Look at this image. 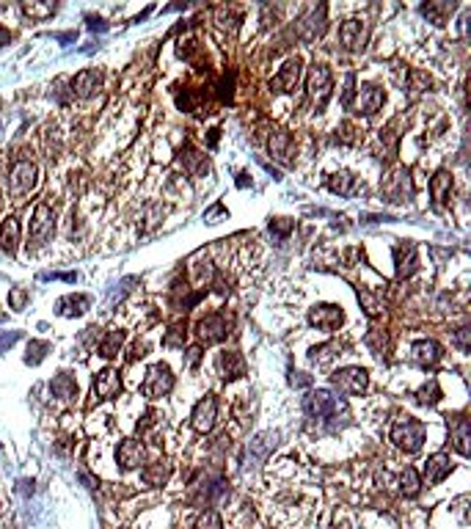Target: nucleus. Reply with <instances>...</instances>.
Here are the masks:
<instances>
[{
    "label": "nucleus",
    "mask_w": 471,
    "mask_h": 529,
    "mask_svg": "<svg viewBox=\"0 0 471 529\" xmlns=\"http://www.w3.org/2000/svg\"><path fill=\"white\" fill-rule=\"evenodd\" d=\"M303 411H306V416L309 419H331V427H339V416L342 419H347L350 414H347V405L339 400V397H334L331 392H325V389H317V392H311L306 400H303Z\"/></svg>",
    "instance_id": "1"
},
{
    "label": "nucleus",
    "mask_w": 471,
    "mask_h": 529,
    "mask_svg": "<svg viewBox=\"0 0 471 529\" xmlns=\"http://www.w3.org/2000/svg\"><path fill=\"white\" fill-rule=\"evenodd\" d=\"M392 444L408 455L419 452L422 444H425V425L414 416H403L392 425Z\"/></svg>",
    "instance_id": "2"
},
{
    "label": "nucleus",
    "mask_w": 471,
    "mask_h": 529,
    "mask_svg": "<svg viewBox=\"0 0 471 529\" xmlns=\"http://www.w3.org/2000/svg\"><path fill=\"white\" fill-rule=\"evenodd\" d=\"M306 94H309V102L314 105L317 113L328 105V99H331V69H328L325 64H317V66L309 72Z\"/></svg>",
    "instance_id": "3"
},
{
    "label": "nucleus",
    "mask_w": 471,
    "mask_h": 529,
    "mask_svg": "<svg viewBox=\"0 0 471 529\" xmlns=\"http://www.w3.org/2000/svg\"><path fill=\"white\" fill-rule=\"evenodd\" d=\"M36 180H39V169L30 160H17L8 171V193L14 199L28 196L36 188Z\"/></svg>",
    "instance_id": "4"
},
{
    "label": "nucleus",
    "mask_w": 471,
    "mask_h": 529,
    "mask_svg": "<svg viewBox=\"0 0 471 529\" xmlns=\"http://www.w3.org/2000/svg\"><path fill=\"white\" fill-rule=\"evenodd\" d=\"M331 386L339 394H361L369 386V375L361 367H345V369H336L331 375Z\"/></svg>",
    "instance_id": "5"
},
{
    "label": "nucleus",
    "mask_w": 471,
    "mask_h": 529,
    "mask_svg": "<svg viewBox=\"0 0 471 529\" xmlns=\"http://www.w3.org/2000/svg\"><path fill=\"white\" fill-rule=\"evenodd\" d=\"M141 389H144V394H146L149 400H160V397H166V394L174 389V375H171V369H169L166 364H155V367H149V372H146Z\"/></svg>",
    "instance_id": "6"
},
{
    "label": "nucleus",
    "mask_w": 471,
    "mask_h": 529,
    "mask_svg": "<svg viewBox=\"0 0 471 529\" xmlns=\"http://www.w3.org/2000/svg\"><path fill=\"white\" fill-rule=\"evenodd\" d=\"M55 232V215L47 204H36L33 218H30V243L33 249H41Z\"/></svg>",
    "instance_id": "7"
},
{
    "label": "nucleus",
    "mask_w": 471,
    "mask_h": 529,
    "mask_svg": "<svg viewBox=\"0 0 471 529\" xmlns=\"http://www.w3.org/2000/svg\"><path fill=\"white\" fill-rule=\"evenodd\" d=\"M325 14H328V8L320 3V6H311L298 19V33H300L303 41H314V39H320L325 33Z\"/></svg>",
    "instance_id": "8"
},
{
    "label": "nucleus",
    "mask_w": 471,
    "mask_h": 529,
    "mask_svg": "<svg viewBox=\"0 0 471 529\" xmlns=\"http://www.w3.org/2000/svg\"><path fill=\"white\" fill-rule=\"evenodd\" d=\"M215 419H218V400L213 394L202 397L191 414V425L196 433H210L215 427Z\"/></svg>",
    "instance_id": "9"
},
{
    "label": "nucleus",
    "mask_w": 471,
    "mask_h": 529,
    "mask_svg": "<svg viewBox=\"0 0 471 529\" xmlns=\"http://www.w3.org/2000/svg\"><path fill=\"white\" fill-rule=\"evenodd\" d=\"M342 320H345V311L334 303H320L309 311V325H314L320 331H336L342 325Z\"/></svg>",
    "instance_id": "10"
},
{
    "label": "nucleus",
    "mask_w": 471,
    "mask_h": 529,
    "mask_svg": "<svg viewBox=\"0 0 471 529\" xmlns=\"http://www.w3.org/2000/svg\"><path fill=\"white\" fill-rule=\"evenodd\" d=\"M196 334H199L202 342L215 345V342H224V339L229 336V323H227L224 314H207L204 320H199Z\"/></svg>",
    "instance_id": "11"
},
{
    "label": "nucleus",
    "mask_w": 471,
    "mask_h": 529,
    "mask_svg": "<svg viewBox=\"0 0 471 529\" xmlns=\"http://www.w3.org/2000/svg\"><path fill=\"white\" fill-rule=\"evenodd\" d=\"M383 193L389 196V202H411L414 196V185H411V174L405 169H397L386 182H383Z\"/></svg>",
    "instance_id": "12"
},
{
    "label": "nucleus",
    "mask_w": 471,
    "mask_h": 529,
    "mask_svg": "<svg viewBox=\"0 0 471 529\" xmlns=\"http://www.w3.org/2000/svg\"><path fill=\"white\" fill-rule=\"evenodd\" d=\"M383 102H386L383 88H378V86H364L350 108H353L358 116H375V113L383 108Z\"/></svg>",
    "instance_id": "13"
},
{
    "label": "nucleus",
    "mask_w": 471,
    "mask_h": 529,
    "mask_svg": "<svg viewBox=\"0 0 471 529\" xmlns=\"http://www.w3.org/2000/svg\"><path fill=\"white\" fill-rule=\"evenodd\" d=\"M119 394H122V378H119V372H116L113 367L99 369L97 378H94V397H97V400H113V397H119Z\"/></svg>",
    "instance_id": "14"
},
{
    "label": "nucleus",
    "mask_w": 471,
    "mask_h": 529,
    "mask_svg": "<svg viewBox=\"0 0 471 529\" xmlns=\"http://www.w3.org/2000/svg\"><path fill=\"white\" fill-rule=\"evenodd\" d=\"M276 444H278V433H273V430L259 433V436L248 444V450H245V463H248V466L262 463V461L276 450Z\"/></svg>",
    "instance_id": "15"
},
{
    "label": "nucleus",
    "mask_w": 471,
    "mask_h": 529,
    "mask_svg": "<svg viewBox=\"0 0 471 529\" xmlns=\"http://www.w3.org/2000/svg\"><path fill=\"white\" fill-rule=\"evenodd\" d=\"M144 455H146V450H144V444H141L138 439H124V441L119 444V450H116V461L122 463L124 472L138 469V466L144 463Z\"/></svg>",
    "instance_id": "16"
},
{
    "label": "nucleus",
    "mask_w": 471,
    "mask_h": 529,
    "mask_svg": "<svg viewBox=\"0 0 471 529\" xmlns=\"http://www.w3.org/2000/svg\"><path fill=\"white\" fill-rule=\"evenodd\" d=\"M298 83H300V58H289V61H284V66L278 69V75L270 86H276V91L289 94L298 88Z\"/></svg>",
    "instance_id": "17"
},
{
    "label": "nucleus",
    "mask_w": 471,
    "mask_h": 529,
    "mask_svg": "<svg viewBox=\"0 0 471 529\" xmlns=\"http://www.w3.org/2000/svg\"><path fill=\"white\" fill-rule=\"evenodd\" d=\"M364 39H367V25L361 19H347L342 22L339 28V41L345 50H361L364 47Z\"/></svg>",
    "instance_id": "18"
},
{
    "label": "nucleus",
    "mask_w": 471,
    "mask_h": 529,
    "mask_svg": "<svg viewBox=\"0 0 471 529\" xmlns=\"http://www.w3.org/2000/svg\"><path fill=\"white\" fill-rule=\"evenodd\" d=\"M411 356L422 367H436L441 361V356H444V347L439 342H433V339H419V342H414Z\"/></svg>",
    "instance_id": "19"
},
{
    "label": "nucleus",
    "mask_w": 471,
    "mask_h": 529,
    "mask_svg": "<svg viewBox=\"0 0 471 529\" xmlns=\"http://www.w3.org/2000/svg\"><path fill=\"white\" fill-rule=\"evenodd\" d=\"M416 246L411 240H403L400 246H394V264H397V278H408L416 270Z\"/></svg>",
    "instance_id": "20"
},
{
    "label": "nucleus",
    "mask_w": 471,
    "mask_h": 529,
    "mask_svg": "<svg viewBox=\"0 0 471 529\" xmlns=\"http://www.w3.org/2000/svg\"><path fill=\"white\" fill-rule=\"evenodd\" d=\"M99 83H102V75H99L97 69H83V72H77L75 80H72V94L80 97V99H86V97L97 94Z\"/></svg>",
    "instance_id": "21"
},
{
    "label": "nucleus",
    "mask_w": 471,
    "mask_h": 529,
    "mask_svg": "<svg viewBox=\"0 0 471 529\" xmlns=\"http://www.w3.org/2000/svg\"><path fill=\"white\" fill-rule=\"evenodd\" d=\"M450 472H452V461H450V455L439 452V455L427 458V466H425V477H427V483H430V485H439L444 477H450Z\"/></svg>",
    "instance_id": "22"
},
{
    "label": "nucleus",
    "mask_w": 471,
    "mask_h": 529,
    "mask_svg": "<svg viewBox=\"0 0 471 529\" xmlns=\"http://www.w3.org/2000/svg\"><path fill=\"white\" fill-rule=\"evenodd\" d=\"M267 149H270V155H273L276 160H281V163H292V135H289L287 130L273 133L270 141H267Z\"/></svg>",
    "instance_id": "23"
},
{
    "label": "nucleus",
    "mask_w": 471,
    "mask_h": 529,
    "mask_svg": "<svg viewBox=\"0 0 471 529\" xmlns=\"http://www.w3.org/2000/svg\"><path fill=\"white\" fill-rule=\"evenodd\" d=\"M450 193H452V174H450V171H439V174L430 180L433 204H436V207H444V204L450 202Z\"/></svg>",
    "instance_id": "24"
},
{
    "label": "nucleus",
    "mask_w": 471,
    "mask_h": 529,
    "mask_svg": "<svg viewBox=\"0 0 471 529\" xmlns=\"http://www.w3.org/2000/svg\"><path fill=\"white\" fill-rule=\"evenodd\" d=\"M88 306H91L88 295H64V298L55 303V311H58L61 317H80Z\"/></svg>",
    "instance_id": "25"
},
{
    "label": "nucleus",
    "mask_w": 471,
    "mask_h": 529,
    "mask_svg": "<svg viewBox=\"0 0 471 529\" xmlns=\"http://www.w3.org/2000/svg\"><path fill=\"white\" fill-rule=\"evenodd\" d=\"M218 369L224 378H242L245 375V361L237 350H224L218 356Z\"/></svg>",
    "instance_id": "26"
},
{
    "label": "nucleus",
    "mask_w": 471,
    "mask_h": 529,
    "mask_svg": "<svg viewBox=\"0 0 471 529\" xmlns=\"http://www.w3.org/2000/svg\"><path fill=\"white\" fill-rule=\"evenodd\" d=\"M169 477H171V466H169L166 461H157V463H152V466H146V469L141 472L144 485H152V488L166 485V480H169Z\"/></svg>",
    "instance_id": "27"
},
{
    "label": "nucleus",
    "mask_w": 471,
    "mask_h": 529,
    "mask_svg": "<svg viewBox=\"0 0 471 529\" xmlns=\"http://www.w3.org/2000/svg\"><path fill=\"white\" fill-rule=\"evenodd\" d=\"M17 246H19V221H17L14 215H8V218L3 221V229H0V249L8 251V254H14Z\"/></svg>",
    "instance_id": "28"
},
{
    "label": "nucleus",
    "mask_w": 471,
    "mask_h": 529,
    "mask_svg": "<svg viewBox=\"0 0 471 529\" xmlns=\"http://www.w3.org/2000/svg\"><path fill=\"white\" fill-rule=\"evenodd\" d=\"M452 441H455V450H458L463 458L471 452L469 419H466V416H455V419H452Z\"/></svg>",
    "instance_id": "29"
},
{
    "label": "nucleus",
    "mask_w": 471,
    "mask_h": 529,
    "mask_svg": "<svg viewBox=\"0 0 471 529\" xmlns=\"http://www.w3.org/2000/svg\"><path fill=\"white\" fill-rule=\"evenodd\" d=\"M50 392H52L55 397H61V400H75V397H77V383H75V378H72L69 372H61V375L52 378Z\"/></svg>",
    "instance_id": "30"
},
{
    "label": "nucleus",
    "mask_w": 471,
    "mask_h": 529,
    "mask_svg": "<svg viewBox=\"0 0 471 529\" xmlns=\"http://www.w3.org/2000/svg\"><path fill=\"white\" fill-rule=\"evenodd\" d=\"M182 163L188 166V171H191L193 177H202L204 171H210V163H207V157H204L202 152H196L191 144L182 149Z\"/></svg>",
    "instance_id": "31"
},
{
    "label": "nucleus",
    "mask_w": 471,
    "mask_h": 529,
    "mask_svg": "<svg viewBox=\"0 0 471 529\" xmlns=\"http://www.w3.org/2000/svg\"><path fill=\"white\" fill-rule=\"evenodd\" d=\"M328 188H331L334 193H339V196H353V193L358 191V180H356L353 174H347V171H339V174H334V177L328 180Z\"/></svg>",
    "instance_id": "32"
},
{
    "label": "nucleus",
    "mask_w": 471,
    "mask_h": 529,
    "mask_svg": "<svg viewBox=\"0 0 471 529\" xmlns=\"http://www.w3.org/2000/svg\"><path fill=\"white\" fill-rule=\"evenodd\" d=\"M455 8V3H436V0H430V3H422V14L433 22V25H444L447 22V14Z\"/></svg>",
    "instance_id": "33"
},
{
    "label": "nucleus",
    "mask_w": 471,
    "mask_h": 529,
    "mask_svg": "<svg viewBox=\"0 0 471 529\" xmlns=\"http://www.w3.org/2000/svg\"><path fill=\"white\" fill-rule=\"evenodd\" d=\"M202 497L207 499V505H218V502H224L229 497V485L224 480H210V483L202 485Z\"/></svg>",
    "instance_id": "34"
},
{
    "label": "nucleus",
    "mask_w": 471,
    "mask_h": 529,
    "mask_svg": "<svg viewBox=\"0 0 471 529\" xmlns=\"http://www.w3.org/2000/svg\"><path fill=\"white\" fill-rule=\"evenodd\" d=\"M122 345H124V331H108L105 339L99 342V356L113 358V356H119Z\"/></svg>",
    "instance_id": "35"
},
{
    "label": "nucleus",
    "mask_w": 471,
    "mask_h": 529,
    "mask_svg": "<svg viewBox=\"0 0 471 529\" xmlns=\"http://www.w3.org/2000/svg\"><path fill=\"white\" fill-rule=\"evenodd\" d=\"M400 491L405 494V497H419V491H422V480H419V474H416V469L414 466H405V472L400 474Z\"/></svg>",
    "instance_id": "36"
},
{
    "label": "nucleus",
    "mask_w": 471,
    "mask_h": 529,
    "mask_svg": "<svg viewBox=\"0 0 471 529\" xmlns=\"http://www.w3.org/2000/svg\"><path fill=\"white\" fill-rule=\"evenodd\" d=\"M414 397H416V403H419V405H436V403L441 400V386H439V381L425 383V386H422Z\"/></svg>",
    "instance_id": "37"
},
{
    "label": "nucleus",
    "mask_w": 471,
    "mask_h": 529,
    "mask_svg": "<svg viewBox=\"0 0 471 529\" xmlns=\"http://www.w3.org/2000/svg\"><path fill=\"white\" fill-rule=\"evenodd\" d=\"M19 8H22V14L30 17V19H47V17L55 14V6H52V3H22Z\"/></svg>",
    "instance_id": "38"
},
{
    "label": "nucleus",
    "mask_w": 471,
    "mask_h": 529,
    "mask_svg": "<svg viewBox=\"0 0 471 529\" xmlns=\"http://www.w3.org/2000/svg\"><path fill=\"white\" fill-rule=\"evenodd\" d=\"M358 300H361V306H364V311H367L369 317H378V314L383 311V300L375 298L369 289H361V287H358Z\"/></svg>",
    "instance_id": "39"
},
{
    "label": "nucleus",
    "mask_w": 471,
    "mask_h": 529,
    "mask_svg": "<svg viewBox=\"0 0 471 529\" xmlns=\"http://www.w3.org/2000/svg\"><path fill=\"white\" fill-rule=\"evenodd\" d=\"M185 339H188L185 323H174V325L169 328V334L163 336V345H166V347H185Z\"/></svg>",
    "instance_id": "40"
},
{
    "label": "nucleus",
    "mask_w": 471,
    "mask_h": 529,
    "mask_svg": "<svg viewBox=\"0 0 471 529\" xmlns=\"http://www.w3.org/2000/svg\"><path fill=\"white\" fill-rule=\"evenodd\" d=\"M47 350H50V345L47 342H30L28 345V353H25V364H30V367H36V364H41L44 361V356H47Z\"/></svg>",
    "instance_id": "41"
},
{
    "label": "nucleus",
    "mask_w": 471,
    "mask_h": 529,
    "mask_svg": "<svg viewBox=\"0 0 471 529\" xmlns=\"http://www.w3.org/2000/svg\"><path fill=\"white\" fill-rule=\"evenodd\" d=\"M336 353H339V345H334V342H331V345H320V347H314V350L309 353V358H311L314 364H328Z\"/></svg>",
    "instance_id": "42"
},
{
    "label": "nucleus",
    "mask_w": 471,
    "mask_h": 529,
    "mask_svg": "<svg viewBox=\"0 0 471 529\" xmlns=\"http://www.w3.org/2000/svg\"><path fill=\"white\" fill-rule=\"evenodd\" d=\"M28 300H30V292H28L25 287H14V289L8 292V306H11L14 311H22V309L28 306Z\"/></svg>",
    "instance_id": "43"
},
{
    "label": "nucleus",
    "mask_w": 471,
    "mask_h": 529,
    "mask_svg": "<svg viewBox=\"0 0 471 529\" xmlns=\"http://www.w3.org/2000/svg\"><path fill=\"white\" fill-rule=\"evenodd\" d=\"M196 529H224V524H221V516H218L215 510H204V513H199V519H196Z\"/></svg>",
    "instance_id": "44"
},
{
    "label": "nucleus",
    "mask_w": 471,
    "mask_h": 529,
    "mask_svg": "<svg viewBox=\"0 0 471 529\" xmlns=\"http://www.w3.org/2000/svg\"><path fill=\"white\" fill-rule=\"evenodd\" d=\"M292 229H295V221H289V218H273L270 221V235H276L278 240H284Z\"/></svg>",
    "instance_id": "45"
},
{
    "label": "nucleus",
    "mask_w": 471,
    "mask_h": 529,
    "mask_svg": "<svg viewBox=\"0 0 471 529\" xmlns=\"http://www.w3.org/2000/svg\"><path fill=\"white\" fill-rule=\"evenodd\" d=\"M19 336H22L19 331H0V353H3V350H8V347L19 339Z\"/></svg>",
    "instance_id": "46"
},
{
    "label": "nucleus",
    "mask_w": 471,
    "mask_h": 529,
    "mask_svg": "<svg viewBox=\"0 0 471 529\" xmlns=\"http://www.w3.org/2000/svg\"><path fill=\"white\" fill-rule=\"evenodd\" d=\"M469 328H458L455 331V345L461 347V353H469Z\"/></svg>",
    "instance_id": "47"
},
{
    "label": "nucleus",
    "mask_w": 471,
    "mask_h": 529,
    "mask_svg": "<svg viewBox=\"0 0 471 529\" xmlns=\"http://www.w3.org/2000/svg\"><path fill=\"white\" fill-rule=\"evenodd\" d=\"M430 86V77L425 75V72H414V83H411V88L414 91H425Z\"/></svg>",
    "instance_id": "48"
},
{
    "label": "nucleus",
    "mask_w": 471,
    "mask_h": 529,
    "mask_svg": "<svg viewBox=\"0 0 471 529\" xmlns=\"http://www.w3.org/2000/svg\"><path fill=\"white\" fill-rule=\"evenodd\" d=\"M199 361H202V347L196 345V347H191V350H188L185 364H188V367H199Z\"/></svg>",
    "instance_id": "49"
},
{
    "label": "nucleus",
    "mask_w": 471,
    "mask_h": 529,
    "mask_svg": "<svg viewBox=\"0 0 471 529\" xmlns=\"http://www.w3.org/2000/svg\"><path fill=\"white\" fill-rule=\"evenodd\" d=\"M86 22H88V30H108V25H105V19H99V17H86Z\"/></svg>",
    "instance_id": "50"
},
{
    "label": "nucleus",
    "mask_w": 471,
    "mask_h": 529,
    "mask_svg": "<svg viewBox=\"0 0 471 529\" xmlns=\"http://www.w3.org/2000/svg\"><path fill=\"white\" fill-rule=\"evenodd\" d=\"M218 88H221V99H224V102H227V99H232V80H229V77H224Z\"/></svg>",
    "instance_id": "51"
},
{
    "label": "nucleus",
    "mask_w": 471,
    "mask_h": 529,
    "mask_svg": "<svg viewBox=\"0 0 471 529\" xmlns=\"http://www.w3.org/2000/svg\"><path fill=\"white\" fill-rule=\"evenodd\" d=\"M41 278L47 281V278H61V281H75L77 276L75 273H41Z\"/></svg>",
    "instance_id": "52"
},
{
    "label": "nucleus",
    "mask_w": 471,
    "mask_h": 529,
    "mask_svg": "<svg viewBox=\"0 0 471 529\" xmlns=\"http://www.w3.org/2000/svg\"><path fill=\"white\" fill-rule=\"evenodd\" d=\"M289 381H292V386H309V383H311V378H309V375H303V372H295Z\"/></svg>",
    "instance_id": "53"
},
{
    "label": "nucleus",
    "mask_w": 471,
    "mask_h": 529,
    "mask_svg": "<svg viewBox=\"0 0 471 529\" xmlns=\"http://www.w3.org/2000/svg\"><path fill=\"white\" fill-rule=\"evenodd\" d=\"M17 491H19L22 497H30V494H33V483H30V480H19V488H17Z\"/></svg>",
    "instance_id": "54"
},
{
    "label": "nucleus",
    "mask_w": 471,
    "mask_h": 529,
    "mask_svg": "<svg viewBox=\"0 0 471 529\" xmlns=\"http://www.w3.org/2000/svg\"><path fill=\"white\" fill-rule=\"evenodd\" d=\"M8 41H11V33H8L6 28H0V47H6Z\"/></svg>",
    "instance_id": "55"
},
{
    "label": "nucleus",
    "mask_w": 471,
    "mask_h": 529,
    "mask_svg": "<svg viewBox=\"0 0 471 529\" xmlns=\"http://www.w3.org/2000/svg\"><path fill=\"white\" fill-rule=\"evenodd\" d=\"M58 41H75V33H55Z\"/></svg>",
    "instance_id": "56"
},
{
    "label": "nucleus",
    "mask_w": 471,
    "mask_h": 529,
    "mask_svg": "<svg viewBox=\"0 0 471 529\" xmlns=\"http://www.w3.org/2000/svg\"><path fill=\"white\" fill-rule=\"evenodd\" d=\"M3 320H6V311H0V323H3Z\"/></svg>",
    "instance_id": "57"
}]
</instances>
